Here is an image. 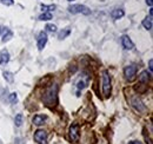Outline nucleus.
I'll return each mask as SVG.
<instances>
[{
    "label": "nucleus",
    "instance_id": "1",
    "mask_svg": "<svg viewBox=\"0 0 153 144\" xmlns=\"http://www.w3.org/2000/svg\"><path fill=\"white\" fill-rule=\"evenodd\" d=\"M57 92H58V86L54 84V86H51L48 90L46 91L45 96H44V102L47 105H56L57 103Z\"/></svg>",
    "mask_w": 153,
    "mask_h": 144
},
{
    "label": "nucleus",
    "instance_id": "2",
    "mask_svg": "<svg viewBox=\"0 0 153 144\" xmlns=\"http://www.w3.org/2000/svg\"><path fill=\"white\" fill-rule=\"evenodd\" d=\"M101 83H102V93L104 96L107 98L111 94V76L107 71H102V76H101Z\"/></svg>",
    "mask_w": 153,
    "mask_h": 144
},
{
    "label": "nucleus",
    "instance_id": "3",
    "mask_svg": "<svg viewBox=\"0 0 153 144\" xmlns=\"http://www.w3.org/2000/svg\"><path fill=\"white\" fill-rule=\"evenodd\" d=\"M68 12L72 14H78V13H82L85 16L91 14V10L84 5H72L68 7Z\"/></svg>",
    "mask_w": 153,
    "mask_h": 144
},
{
    "label": "nucleus",
    "instance_id": "4",
    "mask_svg": "<svg viewBox=\"0 0 153 144\" xmlns=\"http://www.w3.org/2000/svg\"><path fill=\"white\" fill-rule=\"evenodd\" d=\"M137 71H138V66L135 65H128L124 69V74H125V78L128 80V82H132L135 76H137Z\"/></svg>",
    "mask_w": 153,
    "mask_h": 144
},
{
    "label": "nucleus",
    "instance_id": "5",
    "mask_svg": "<svg viewBox=\"0 0 153 144\" xmlns=\"http://www.w3.org/2000/svg\"><path fill=\"white\" fill-rule=\"evenodd\" d=\"M34 141L38 144H47V132L45 130H37L34 132Z\"/></svg>",
    "mask_w": 153,
    "mask_h": 144
},
{
    "label": "nucleus",
    "instance_id": "6",
    "mask_svg": "<svg viewBox=\"0 0 153 144\" xmlns=\"http://www.w3.org/2000/svg\"><path fill=\"white\" fill-rule=\"evenodd\" d=\"M46 43H47V34H46V32L41 31V32L38 34V38H37V45H38L39 51L44 50Z\"/></svg>",
    "mask_w": 153,
    "mask_h": 144
},
{
    "label": "nucleus",
    "instance_id": "7",
    "mask_svg": "<svg viewBox=\"0 0 153 144\" xmlns=\"http://www.w3.org/2000/svg\"><path fill=\"white\" fill-rule=\"evenodd\" d=\"M70 137L73 142L79 141V125L76 123H73L70 128Z\"/></svg>",
    "mask_w": 153,
    "mask_h": 144
},
{
    "label": "nucleus",
    "instance_id": "8",
    "mask_svg": "<svg viewBox=\"0 0 153 144\" xmlns=\"http://www.w3.org/2000/svg\"><path fill=\"white\" fill-rule=\"evenodd\" d=\"M121 43H123V46L126 49V50H132L134 47L133 41L131 40V38L128 36H123L121 37Z\"/></svg>",
    "mask_w": 153,
    "mask_h": 144
},
{
    "label": "nucleus",
    "instance_id": "9",
    "mask_svg": "<svg viewBox=\"0 0 153 144\" xmlns=\"http://www.w3.org/2000/svg\"><path fill=\"white\" fill-rule=\"evenodd\" d=\"M47 121V116L45 115H36L33 117V124L37 126H40L42 124H45V122Z\"/></svg>",
    "mask_w": 153,
    "mask_h": 144
},
{
    "label": "nucleus",
    "instance_id": "10",
    "mask_svg": "<svg viewBox=\"0 0 153 144\" xmlns=\"http://www.w3.org/2000/svg\"><path fill=\"white\" fill-rule=\"evenodd\" d=\"M132 104H133L134 108L137 109L138 111H140V112L145 111V109H146V108H145V105L143 104V102H141V100H140L138 97H134L133 99H132Z\"/></svg>",
    "mask_w": 153,
    "mask_h": 144
},
{
    "label": "nucleus",
    "instance_id": "11",
    "mask_svg": "<svg viewBox=\"0 0 153 144\" xmlns=\"http://www.w3.org/2000/svg\"><path fill=\"white\" fill-rule=\"evenodd\" d=\"M150 78H151V72L143 71L141 72V74L139 76V82H140V83L146 84V83L149 82V79H150Z\"/></svg>",
    "mask_w": 153,
    "mask_h": 144
},
{
    "label": "nucleus",
    "instance_id": "12",
    "mask_svg": "<svg viewBox=\"0 0 153 144\" xmlns=\"http://www.w3.org/2000/svg\"><path fill=\"white\" fill-rule=\"evenodd\" d=\"M10 60V53L6 50H2L0 52V64H6Z\"/></svg>",
    "mask_w": 153,
    "mask_h": 144
},
{
    "label": "nucleus",
    "instance_id": "13",
    "mask_svg": "<svg viewBox=\"0 0 153 144\" xmlns=\"http://www.w3.org/2000/svg\"><path fill=\"white\" fill-rule=\"evenodd\" d=\"M124 14H125V12L121 10V8H118V10H114V11H112V13H111V16H112V18L113 19H120L124 17Z\"/></svg>",
    "mask_w": 153,
    "mask_h": 144
},
{
    "label": "nucleus",
    "instance_id": "14",
    "mask_svg": "<svg viewBox=\"0 0 153 144\" xmlns=\"http://www.w3.org/2000/svg\"><path fill=\"white\" fill-rule=\"evenodd\" d=\"M143 26L146 30H151L152 28V17H146L143 20Z\"/></svg>",
    "mask_w": 153,
    "mask_h": 144
},
{
    "label": "nucleus",
    "instance_id": "15",
    "mask_svg": "<svg viewBox=\"0 0 153 144\" xmlns=\"http://www.w3.org/2000/svg\"><path fill=\"white\" fill-rule=\"evenodd\" d=\"M70 33H71V30H70V27H66L64 31H61V32H59V34H58V38L61 40V39H65L67 36H70Z\"/></svg>",
    "mask_w": 153,
    "mask_h": 144
},
{
    "label": "nucleus",
    "instance_id": "16",
    "mask_svg": "<svg viewBox=\"0 0 153 144\" xmlns=\"http://www.w3.org/2000/svg\"><path fill=\"white\" fill-rule=\"evenodd\" d=\"M13 37V33L8 30V28H6V31H5V33H4V36H2V41L4 43H6V41H8L11 38Z\"/></svg>",
    "mask_w": 153,
    "mask_h": 144
},
{
    "label": "nucleus",
    "instance_id": "17",
    "mask_svg": "<svg viewBox=\"0 0 153 144\" xmlns=\"http://www.w3.org/2000/svg\"><path fill=\"white\" fill-rule=\"evenodd\" d=\"M51 19H52V13H51V12H45L44 14H41V16L39 17V20H42V21H44V20H45V21H46V20H51Z\"/></svg>",
    "mask_w": 153,
    "mask_h": 144
},
{
    "label": "nucleus",
    "instance_id": "18",
    "mask_svg": "<svg viewBox=\"0 0 153 144\" xmlns=\"http://www.w3.org/2000/svg\"><path fill=\"white\" fill-rule=\"evenodd\" d=\"M14 123H16L17 126H21V124H22V115H21V113H18V115L16 116Z\"/></svg>",
    "mask_w": 153,
    "mask_h": 144
},
{
    "label": "nucleus",
    "instance_id": "19",
    "mask_svg": "<svg viewBox=\"0 0 153 144\" xmlns=\"http://www.w3.org/2000/svg\"><path fill=\"white\" fill-rule=\"evenodd\" d=\"M46 30H47L48 32H52V33H53V32L57 31V26L53 25V24H47V25H46Z\"/></svg>",
    "mask_w": 153,
    "mask_h": 144
},
{
    "label": "nucleus",
    "instance_id": "20",
    "mask_svg": "<svg viewBox=\"0 0 153 144\" xmlns=\"http://www.w3.org/2000/svg\"><path fill=\"white\" fill-rule=\"evenodd\" d=\"M41 8H42V11H48V12H51V11H54L56 5H50V6L42 5V6H41Z\"/></svg>",
    "mask_w": 153,
    "mask_h": 144
},
{
    "label": "nucleus",
    "instance_id": "21",
    "mask_svg": "<svg viewBox=\"0 0 153 144\" xmlns=\"http://www.w3.org/2000/svg\"><path fill=\"white\" fill-rule=\"evenodd\" d=\"M10 100H11V103H16V102L18 100V96H17L16 92H12V93L10 94Z\"/></svg>",
    "mask_w": 153,
    "mask_h": 144
},
{
    "label": "nucleus",
    "instance_id": "22",
    "mask_svg": "<svg viewBox=\"0 0 153 144\" xmlns=\"http://www.w3.org/2000/svg\"><path fill=\"white\" fill-rule=\"evenodd\" d=\"M4 77H5V79L7 78L8 82H12V80H13V77H12V74H11L10 72H4Z\"/></svg>",
    "mask_w": 153,
    "mask_h": 144
},
{
    "label": "nucleus",
    "instance_id": "23",
    "mask_svg": "<svg viewBox=\"0 0 153 144\" xmlns=\"http://www.w3.org/2000/svg\"><path fill=\"white\" fill-rule=\"evenodd\" d=\"M85 86H86V84H85L84 80H79L78 84H76V88H78V89H84Z\"/></svg>",
    "mask_w": 153,
    "mask_h": 144
},
{
    "label": "nucleus",
    "instance_id": "24",
    "mask_svg": "<svg viewBox=\"0 0 153 144\" xmlns=\"http://www.w3.org/2000/svg\"><path fill=\"white\" fill-rule=\"evenodd\" d=\"M1 2L4 4V5H6V6H11V5H13V0H1Z\"/></svg>",
    "mask_w": 153,
    "mask_h": 144
},
{
    "label": "nucleus",
    "instance_id": "25",
    "mask_svg": "<svg viewBox=\"0 0 153 144\" xmlns=\"http://www.w3.org/2000/svg\"><path fill=\"white\" fill-rule=\"evenodd\" d=\"M149 69H150V72L153 71V60L152 59H150V62H149Z\"/></svg>",
    "mask_w": 153,
    "mask_h": 144
},
{
    "label": "nucleus",
    "instance_id": "26",
    "mask_svg": "<svg viewBox=\"0 0 153 144\" xmlns=\"http://www.w3.org/2000/svg\"><path fill=\"white\" fill-rule=\"evenodd\" d=\"M146 4L150 6V7H152V5H153V1L152 0H146Z\"/></svg>",
    "mask_w": 153,
    "mask_h": 144
},
{
    "label": "nucleus",
    "instance_id": "27",
    "mask_svg": "<svg viewBox=\"0 0 153 144\" xmlns=\"http://www.w3.org/2000/svg\"><path fill=\"white\" fill-rule=\"evenodd\" d=\"M128 144H141V142H139V141H131V142H128Z\"/></svg>",
    "mask_w": 153,
    "mask_h": 144
},
{
    "label": "nucleus",
    "instance_id": "28",
    "mask_svg": "<svg viewBox=\"0 0 153 144\" xmlns=\"http://www.w3.org/2000/svg\"><path fill=\"white\" fill-rule=\"evenodd\" d=\"M68 1H73V0H68Z\"/></svg>",
    "mask_w": 153,
    "mask_h": 144
},
{
    "label": "nucleus",
    "instance_id": "29",
    "mask_svg": "<svg viewBox=\"0 0 153 144\" xmlns=\"http://www.w3.org/2000/svg\"><path fill=\"white\" fill-rule=\"evenodd\" d=\"M0 144H2V143H1V141H0Z\"/></svg>",
    "mask_w": 153,
    "mask_h": 144
}]
</instances>
